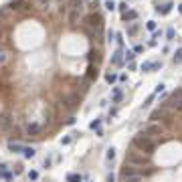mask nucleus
<instances>
[{"instance_id": "1", "label": "nucleus", "mask_w": 182, "mask_h": 182, "mask_svg": "<svg viewBox=\"0 0 182 182\" xmlns=\"http://www.w3.org/2000/svg\"><path fill=\"white\" fill-rule=\"evenodd\" d=\"M85 10V0H69V26L75 28L81 20V14Z\"/></svg>"}, {"instance_id": "2", "label": "nucleus", "mask_w": 182, "mask_h": 182, "mask_svg": "<svg viewBox=\"0 0 182 182\" xmlns=\"http://www.w3.org/2000/svg\"><path fill=\"white\" fill-rule=\"evenodd\" d=\"M134 148L142 150V152H146V154H154V150H156V142L142 132V134H138V136L134 138Z\"/></svg>"}, {"instance_id": "3", "label": "nucleus", "mask_w": 182, "mask_h": 182, "mask_svg": "<svg viewBox=\"0 0 182 182\" xmlns=\"http://www.w3.org/2000/svg\"><path fill=\"white\" fill-rule=\"evenodd\" d=\"M125 164H132V166H144V164H150V154H144L142 150H132L127 152L125 156Z\"/></svg>"}, {"instance_id": "4", "label": "nucleus", "mask_w": 182, "mask_h": 182, "mask_svg": "<svg viewBox=\"0 0 182 182\" xmlns=\"http://www.w3.org/2000/svg\"><path fill=\"white\" fill-rule=\"evenodd\" d=\"M85 24H87V28H89L91 33H101L103 16L99 12H91V14H87V18H85Z\"/></svg>"}, {"instance_id": "5", "label": "nucleus", "mask_w": 182, "mask_h": 182, "mask_svg": "<svg viewBox=\"0 0 182 182\" xmlns=\"http://www.w3.org/2000/svg\"><path fill=\"white\" fill-rule=\"evenodd\" d=\"M166 107L170 109V111H174V114H180L182 111V89L174 91L170 95V99L166 101Z\"/></svg>"}, {"instance_id": "6", "label": "nucleus", "mask_w": 182, "mask_h": 182, "mask_svg": "<svg viewBox=\"0 0 182 182\" xmlns=\"http://www.w3.org/2000/svg\"><path fill=\"white\" fill-rule=\"evenodd\" d=\"M144 134L150 138H156V136H164L166 134V127L160 124V122H150V124L144 125Z\"/></svg>"}, {"instance_id": "7", "label": "nucleus", "mask_w": 182, "mask_h": 182, "mask_svg": "<svg viewBox=\"0 0 182 182\" xmlns=\"http://www.w3.org/2000/svg\"><path fill=\"white\" fill-rule=\"evenodd\" d=\"M61 101H63V105H65L67 109H75V107L81 103V95L79 93H69V95H65Z\"/></svg>"}, {"instance_id": "8", "label": "nucleus", "mask_w": 182, "mask_h": 182, "mask_svg": "<svg viewBox=\"0 0 182 182\" xmlns=\"http://www.w3.org/2000/svg\"><path fill=\"white\" fill-rule=\"evenodd\" d=\"M8 8H10V10H28V8H31V2H28V0H12L10 4H8Z\"/></svg>"}, {"instance_id": "9", "label": "nucleus", "mask_w": 182, "mask_h": 182, "mask_svg": "<svg viewBox=\"0 0 182 182\" xmlns=\"http://www.w3.org/2000/svg\"><path fill=\"white\" fill-rule=\"evenodd\" d=\"M41 132H43V125L36 124V122H33V124L26 125V136H39Z\"/></svg>"}, {"instance_id": "10", "label": "nucleus", "mask_w": 182, "mask_h": 182, "mask_svg": "<svg viewBox=\"0 0 182 182\" xmlns=\"http://www.w3.org/2000/svg\"><path fill=\"white\" fill-rule=\"evenodd\" d=\"M160 67H162L160 63H150V61L142 63V71H156V69H160Z\"/></svg>"}, {"instance_id": "11", "label": "nucleus", "mask_w": 182, "mask_h": 182, "mask_svg": "<svg viewBox=\"0 0 182 182\" xmlns=\"http://www.w3.org/2000/svg\"><path fill=\"white\" fill-rule=\"evenodd\" d=\"M138 18V12L136 10H125L124 12V20L125 23H132V20H136Z\"/></svg>"}, {"instance_id": "12", "label": "nucleus", "mask_w": 182, "mask_h": 182, "mask_svg": "<svg viewBox=\"0 0 182 182\" xmlns=\"http://www.w3.org/2000/svg\"><path fill=\"white\" fill-rule=\"evenodd\" d=\"M10 125V115H0V130H6Z\"/></svg>"}, {"instance_id": "13", "label": "nucleus", "mask_w": 182, "mask_h": 182, "mask_svg": "<svg viewBox=\"0 0 182 182\" xmlns=\"http://www.w3.org/2000/svg\"><path fill=\"white\" fill-rule=\"evenodd\" d=\"M6 61H8V51L0 45V65H6Z\"/></svg>"}, {"instance_id": "14", "label": "nucleus", "mask_w": 182, "mask_h": 182, "mask_svg": "<svg viewBox=\"0 0 182 182\" xmlns=\"http://www.w3.org/2000/svg\"><path fill=\"white\" fill-rule=\"evenodd\" d=\"M122 97H124V93H122V89H117V87H115V89H114V95H111V99H114V103H119V101H122Z\"/></svg>"}, {"instance_id": "15", "label": "nucleus", "mask_w": 182, "mask_h": 182, "mask_svg": "<svg viewBox=\"0 0 182 182\" xmlns=\"http://www.w3.org/2000/svg\"><path fill=\"white\" fill-rule=\"evenodd\" d=\"M34 154H36V150H34V148H26V146H24V150H23V156H24V158L31 160V158H34Z\"/></svg>"}, {"instance_id": "16", "label": "nucleus", "mask_w": 182, "mask_h": 182, "mask_svg": "<svg viewBox=\"0 0 182 182\" xmlns=\"http://www.w3.org/2000/svg\"><path fill=\"white\" fill-rule=\"evenodd\" d=\"M8 150H10V152H23L24 146L23 144H16V142H10V144H8Z\"/></svg>"}, {"instance_id": "17", "label": "nucleus", "mask_w": 182, "mask_h": 182, "mask_svg": "<svg viewBox=\"0 0 182 182\" xmlns=\"http://www.w3.org/2000/svg\"><path fill=\"white\" fill-rule=\"evenodd\" d=\"M172 63H174V65H180V63H182V49H178V51L174 53V57H172Z\"/></svg>"}, {"instance_id": "18", "label": "nucleus", "mask_w": 182, "mask_h": 182, "mask_svg": "<svg viewBox=\"0 0 182 182\" xmlns=\"http://www.w3.org/2000/svg\"><path fill=\"white\" fill-rule=\"evenodd\" d=\"M67 182H83L81 174H67Z\"/></svg>"}, {"instance_id": "19", "label": "nucleus", "mask_w": 182, "mask_h": 182, "mask_svg": "<svg viewBox=\"0 0 182 182\" xmlns=\"http://www.w3.org/2000/svg\"><path fill=\"white\" fill-rule=\"evenodd\" d=\"M122 61H124V59H122V53H119V51H115L114 57H111V63H114V65H122Z\"/></svg>"}, {"instance_id": "20", "label": "nucleus", "mask_w": 182, "mask_h": 182, "mask_svg": "<svg viewBox=\"0 0 182 182\" xmlns=\"http://www.w3.org/2000/svg\"><path fill=\"white\" fill-rule=\"evenodd\" d=\"M172 6H174V4H172V2H168V4H164L162 8H158V12H160V14H168V12L172 10Z\"/></svg>"}, {"instance_id": "21", "label": "nucleus", "mask_w": 182, "mask_h": 182, "mask_svg": "<svg viewBox=\"0 0 182 182\" xmlns=\"http://www.w3.org/2000/svg\"><path fill=\"white\" fill-rule=\"evenodd\" d=\"M117 79H119V77L114 75V73H107V75H105V81H107V83H115Z\"/></svg>"}, {"instance_id": "22", "label": "nucleus", "mask_w": 182, "mask_h": 182, "mask_svg": "<svg viewBox=\"0 0 182 182\" xmlns=\"http://www.w3.org/2000/svg\"><path fill=\"white\" fill-rule=\"evenodd\" d=\"M6 174H8V168H6V164H0V178H6Z\"/></svg>"}, {"instance_id": "23", "label": "nucleus", "mask_w": 182, "mask_h": 182, "mask_svg": "<svg viewBox=\"0 0 182 182\" xmlns=\"http://www.w3.org/2000/svg\"><path fill=\"white\" fill-rule=\"evenodd\" d=\"M105 8H107V10H114V8H117V4H115L114 0H107V2H105Z\"/></svg>"}, {"instance_id": "24", "label": "nucleus", "mask_w": 182, "mask_h": 182, "mask_svg": "<svg viewBox=\"0 0 182 182\" xmlns=\"http://www.w3.org/2000/svg\"><path fill=\"white\" fill-rule=\"evenodd\" d=\"M105 158H107L109 162H111V160L115 158V148H109V150H107V156H105Z\"/></svg>"}, {"instance_id": "25", "label": "nucleus", "mask_w": 182, "mask_h": 182, "mask_svg": "<svg viewBox=\"0 0 182 182\" xmlns=\"http://www.w3.org/2000/svg\"><path fill=\"white\" fill-rule=\"evenodd\" d=\"M136 57V51H125V61H134Z\"/></svg>"}, {"instance_id": "26", "label": "nucleus", "mask_w": 182, "mask_h": 182, "mask_svg": "<svg viewBox=\"0 0 182 182\" xmlns=\"http://www.w3.org/2000/svg\"><path fill=\"white\" fill-rule=\"evenodd\" d=\"M138 31H140V26H138V24H132V26L127 28V34H136Z\"/></svg>"}, {"instance_id": "27", "label": "nucleus", "mask_w": 182, "mask_h": 182, "mask_svg": "<svg viewBox=\"0 0 182 182\" xmlns=\"http://www.w3.org/2000/svg\"><path fill=\"white\" fill-rule=\"evenodd\" d=\"M146 28L154 33V31H156V23H154V20H148V23H146Z\"/></svg>"}, {"instance_id": "28", "label": "nucleus", "mask_w": 182, "mask_h": 182, "mask_svg": "<svg viewBox=\"0 0 182 182\" xmlns=\"http://www.w3.org/2000/svg\"><path fill=\"white\" fill-rule=\"evenodd\" d=\"M89 77H97V65H95V67L91 65L89 67Z\"/></svg>"}, {"instance_id": "29", "label": "nucleus", "mask_w": 182, "mask_h": 182, "mask_svg": "<svg viewBox=\"0 0 182 182\" xmlns=\"http://www.w3.org/2000/svg\"><path fill=\"white\" fill-rule=\"evenodd\" d=\"M174 28H168V31H166V39H168V41H172V39H174Z\"/></svg>"}, {"instance_id": "30", "label": "nucleus", "mask_w": 182, "mask_h": 182, "mask_svg": "<svg viewBox=\"0 0 182 182\" xmlns=\"http://www.w3.org/2000/svg\"><path fill=\"white\" fill-rule=\"evenodd\" d=\"M99 125H101V122H99V119H95V122H91V130H99Z\"/></svg>"}, {"instance_id": "31", "label": "nucleus", "mask_w": 182, "mask_h": 182, "mask_svg": "<svg viewBox=\"0 0 182 182\" xmlns=\"http://www.w3.org/2000/svg\"><path fill=\"white\" fill-rule=\"evenodd\" d=\"M28 178H31V180H36V178H39V172L31 170V172H28Z\"/></svg>"}, {"instance_id": "32", "label": "nucleus", "mask_w": 182, "mask_h": 182, "mask_svg": "<svg viewBox=\"0 0 182 182\" xmlns=\"http://www.w3.org/2000/svg\"><path fill=\"white\" fill-rule=\"evenodd\" d=\"M117 8H119L122 12H125V10H127V2H122V4H117Z\"/></svg>"}, {"instance_id": "33", "label": "nucleus", "mask_w": 182, "mask_h": 182, "mask_svg": "<svg viewBox=\"0 0 182 182\" xmlns=\"http://www.w3.org/2000/svg\"><path fill=\"white\" fill-rule=\"evenodd\" d=\"M115 180V176H114V174H109V176H107V182H114Z\"/></svg>"}, {"instance_id": "34", "label": "nucleus", "mask_w": 182, "mask_h": 182, "mask_svg": "<svg viewBox=\"0 0 182 182\" xmlns=\"http://www.w3.org/2000/svg\"><path fill=\"white\" fill-rule=\"evenodd\" d=\"M125 2H127V0H125Z\"/></svg>"}]
</instances>
